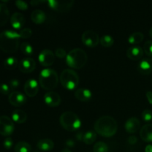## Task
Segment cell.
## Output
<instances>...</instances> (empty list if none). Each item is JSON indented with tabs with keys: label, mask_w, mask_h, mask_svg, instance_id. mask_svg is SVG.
Returning <instances> with one entry per match:
<instances>
[{
	"label": "cell",
	"mask_w": 152,
	"mask_h": 152,
	"mask_svg": "<svg viewBox=\"0 0 152 152\" xmlns=\"http://www.w3.org/2000/svg\"><path fill=\"white\" fill-rule=\"evenodd\" d=\"M137 138L135 136H131L129 137V139H128V142H129V143L131 144V145H134V144H136L137 142Z\"/></svg>",
	"instance_id": "40"
},
{
	"label": "cell",
	"mask_w": 152,
	"mask_h": 152,
	"mask_svg": "<svg viewBox=\"0 0 152 152\" xmlns=\"http://www.w3.org/2000/svg\"><path fill=\"white\" fill-rule=\"evenodd\" d=\"M66 144L68 147H73L74 145V142L72 140H68L66 141Z\"/></svg>",
	"instance_id": "43"
},
{
	"label": "cell",
	"mask_w": 152,
	"mask_h": 152,
	"mask_svg": "<svg viewBox=\"0 0 152 152\" xmlns=\"http://www.w3.org/2000/svg\"><path fill=\"white\" fill-rule=\"evenodd\" d=\"M94 127L96 134L104 137H111L117 133L118 125L114 117L105 115L96 120Z\"/></svg>",
	"instance_id": "1"
},
{
	"label": "cell",
	"mask_w": 152,
	"mask_h": 152,
	"mask_svg": "<svg viewBox=\"0 0 152 152\" xmlns=\"http://www.w3.org/2000/svg\"><path fill=\"white\" fill-rule=\"evenodd\" d=\"M20 36L13 30H6L0 33V49L4 53H13L19 48Z\"/></svg>",
	"instance_id": "2"
},
{
	"label": "cell",
	"mask_w": 152,
	"mask_h": 152,
	"mask_svg": "<svg viewBox=\"0 0 152 152\" xmlns=\"http://www.w3.org/2000/svg\"><path fill=\"white\" fill-rule=\"evenodd\" d=\"M142 120L145 122H150L152 120V111L150 109H145L141 114Z\"/></svg>",
	"instance_id": "34"
},
{
	"label": "cell",
	"mask_w": 152,
	"mask_h": 152,
	"mask_svg": "<svg viewBox=\"0 0 152 152\" xmlns=\"http://www.w3.org/2000/svg\"><path fill=\"white\" fill-rule=\"evenodd\" d=\"M144 39V35L141 32H134L132 34H131L128 39V42L130 44L136 45L139 44L141 42H142Z\"/></svg>",
	"instance_id": "28"
},
{
	"label": "cell",
	"mask_w": 152,
	"mask_h": 152,
	"mask_svg": "<svg viewBox=\"0 0 152 152\" xmlns=\"http://www.w3.org/2000/svg\"><path fill=\"white\" fill-rule=\"evenodd\" d=\"M149 35H150V37L152 38V27L150 28V30H149Z\"/></svg>",
	"instance_id": "46"
},
{
	"label": "cell",
	"mask_w": 152,
	"mask_h": 152,
	"mask_svg": "<svg viewBox=\"0 0 152 152\" xmlns=\"http://www.w3.org/2000/svg\"><path fill=\"white\" fill-rule=\"evenodd\" d=\"M19 69L22 72L28 74L31 73L34 71L36 68V62L33 58L26 57L21 59L20 62H19Z\"/></svg>",
	"instance_id": "12"
},
{
	"label": "cell",
	"mask_w": 152,
	"mask_h": 152,
	"mask_svg": "<svg viewBox=\"0 0 152 152\" xmlns=\"http://www.w3.org/2000/svg\"><path fill=\"white\" fill-rule=\"evenodd\" d=\"M55 53L49 49H44L39 53L38 59L39 63L44 67H50L54 62Z\"/></svg>",
	"instance_id": "10"
},
{
	"label": "cell",
	"mask_w": 152,
	"mask_h": 152,
	"mask_svg": "<svg viewBox=\"0 0 152 152\" xmlns=\"http://www.w3.org/2000/svg\"><path fill=\"white\" fill-rule=\"evenodd\" d=\"M59 123L63 129L68 132H75L80 129L82 126V121L80 117L72 111H65L61 114Z\"/></svg>",
	"instance_id": "5"
},
{
	"label": "cell",
	"mask_w": 152,
	"mask_h": 152,
	"mask_svg": "<svg viewBox=\"0 0 152 152\" xmlns=\"http://www.w3.org/2000/svg\"><path fill=\"white\" fill-rule=\"evenodd\" d=\"M8 101L12 105L19 107L24 105L27 101V97L25 94L19 91H13L9 94Z\"/></svg>",
	"instance_id": "13"
},
{
	"label": "cell",
	"mask_w": 152,
	"mask_h": 152,
	"mask_svg": "<svg viewBox=\"0 0 152 152\" xmlns=\"http://www.w3.org/2000/svg\"><path fill=\"white\" fill-rule=\"evenodd\" d=\"M59 82L57 73L52 68H46L42 70L39 75V84L43 89L51 91L57 86Z\"/></svg>",
	"instance_id": "4"
},
{
	"label": "cell",
	"mask_w": 152,
	"mask_h": 152,
	"mask_svg": "<svg viewBox=\"0 0 152 152\" xmlns=\"http://www.w3.org/2000/svg\"><path fill=\"white\" fill-rule=\"evenodd\" d=\"M10 18V12L7 5L3 2H0V27L5 25Z\"/></svg>",
	"instance_id": "23"
},
{
	"label": "cell",
	"mask_w": 152,
	"mask_h": 152,
	"mask_svg": "<svg viewBox=\"0 0 152 152\" xmlns=\"http://www.w3.org/2000/svg\"><path fill=\"white\" fill-rule=\"evenodd\" d=\"M143 50L147 56L152 57V40H147L144 43Z\"/></svg>",
	"instance_id": "32"
},
{
	"label": "cell",
	"mask_w": 152,
	"mask_h": 152,
	"mask_svg": "<svg viewBox=\"0 0 152 152\" xmlns=\"http://www.w3.org/2000/svg\"><path fill=\"white\" fill-rule=\"evenodd\" d=\"M25 16L22 13L16 12L13 13L10 17V24L13 29L15 30H22L24 24H25Z\"/></svg>",
	"instance_id": "16"
},
{
	"label": "cell",
	"mask_w": 152,
	"mask_h": 152,
	"mask_svg": "<svg viewBox=\"0 0 152 152\" xmlns=\"http://www.w3.org/2000/svg\"><path fill=\"white\" fill-rule=\"evenodd\" d=\"M94 152H108V146L102 141L96 142L94 145Z\"/></svg>",
	"instance_id": "31"
},
{
	"label": "cell",
	"mask_w": 152,
	"mask_h": 152,
	"mask_svg": "<svg viewBox=\"0 0 152 152\" xmlns=\"http://www.w3.org/2000/svg\"><path fill=\"white\" fill-rule=\"evenodd\" d=\"M59 80L62 86L67 90H74L78 86L80 78L76 71L73 69L66 68L61 73Z\"/></svg>",
	"instance_id": "6"
},
{
	"label": "cell",
	"mask_w": 152,
	"mask_h": 152,
	"mask_svg": "<svg viewBox=\"0 0 152 152\" xmlns=\"http://www.w3.org/2000/svg\"><path fill=\"white\" fill-rule=\"evenodd\" d=\"M140 136L141 139L146 142H152V124L144 125L140 129Z\"/></svg>",
	"instance_id": "20"
},
{
	"label": "cell",
	"mask_w": 152,
	"mask_h": 152,
	"mask_svg": "<svg viewBox=\"0 0 152 152\" xmlns=\"http://www.w3.org/2000/svg\"><path fill=\"white\" fill-rule=\"evenodd\" d=\"M137 70L143 75H148L152 72V59L144 58L140 61L137 66Z\"/></svg>",
	"instance_id": "15"
},
{
	"label": "cell",
	"mask_w": 152,
	"mask_h": 152,
	"mask_svg": "<svg viewBox=\"0 0 152 152\" xmlns=\"http://www.w3.org/2000/svg\"><path fill=\"white\" fill-rule=\"evenodd\" d=\"M13 139H12L10 137H6L5 139H4V142H3V146H4V148L7 150L10 149V148L13 147Z\"/></svg>",
	"instance_id": "37"
},
{
	"label": "cell",
	"mask_w": 152,
	"mask_h": 152,
	"mask_svg": "<svg viewBox=\"0 0 152 152\" xmlns=\"http://www.w3.org/2000/svg\"><path fill=\"white\" fill-rule=\"evenodd\" d=\"M114 38L109 34H105L102 36L99 39V42L103 47L105 48H110L114 44Z\"/></svg>",
	"instance_id": "29"
},
{
	"label": "cell",
	"mask_w": 152,
	"mask_h": 152,
	"mask_svg": "<svg viewBox=\"0 0 152 152\" xmlns=\"http://www.w3.org/2000/svg\"><path fill=\"white\" fill-rule=\"evenodd\" d=\"M62 152H72V151H71L69 148H64V149L62 151Z\"/></svg>",
	"instance_id": "45"
},
{
	"label": "cell",
	"mask_w": 152,
	"mask_h": 152,
	"mask_svg": "<svg viewBox=\"0 0 152 152\" xmlns=\"http://www.w3.org/2000/svg\"><path fill=\"white\" fill-rule=\"evenodd\" d=\"M140 122L137 117H130L125 123V129L129 134H134L139 130Z\"/></svg>",
	"instance_id": "17"
},
{
	"label": "cell",
	"mask_w": 152,
	"mask_h": 152,
	"mask_svg": "<svg viewBox=\"0 0 152 152\" xmlns=\"http://www.w3.org/2000/svg\"><path fill=\"white\" fill-rule=\"evenodd\" d=\"M48 7L52 10L59 13H66L72 7L74 1L73 0L68 1H58V0H48L46 1Z\"/></svg>",
	"instance_id": "7"
},
{
	"label": "cell",
	"mask_w": 152,
	"mask_h": 152,
	"mask_svg": "<svg viewBox=\"0 0 152 152\" xmlns=\"http://www.w3.org/2000/svg\"><path fill=\"white\" fill-rule=\"evenodd\" d=\"M31 20L37 25H40L45 22L46 20V14L43 10H39V9H37V10H34L31 13Z\"/></svg>",
	"instance_id": "21"
},
{
	"label": "cell",
	"mask_w": 152,
	"mask_h": 152,
	"mask_svg": "<svg viewBox=\"0 0 152 152\" xmlns=\"http://www.w3.org/2000/svg\"><path fill=\"white\" fill-rule=\"evenodd\" d=\"M8 85L10 88V90H15V89H16L19 86L20 82L17 79H12V80H10Z\"/></svg>",
	"instance_id": "39"
},
{
	"label": "cell",
	"mask_w": 152,
	"mask_h": 152,
	"mask_svg": "<svg viewBox=\"0 0 152 152\" xmlns=\"http://www.w3.org/2000/svg\"><path fill=\"white\" fill-rule=\"evenodd\" d=\"M44 101L45 103L49 107L55 108L61 103V97L58 93L50 91L44 95Z\"/></svg>",
	"instance_id": "14"
},
{
	"label": "cell",
	"mask_w": 152,
	"mask_h": 152,
	"mask_svg": "<svg viewBox=\"0 0 152 152\" xmlns=\"http://www.w3.org/2000/svg\"><path fill=\"white\" fill-rule=\"evenodd\" d=\"M20 38L22 39H28L32 36L33 31L31 28H22L19 32Z\"/></svg>",
	"instance_id": "33"
},
{
	"label": "cell",
	"mask_w": 152,
	"mask_h": 152,
	"mask_svg": "<svg viewBox=\"0 0 152 152\" xmlns=\"http://www.w3.org/2000/svg\"><path fill=\"white\" fill-rule=\"evenodd\" d=\"M20 49L22 53L26 56H31L34 52L33 46L30 43L26 42H24L21 44Z\"/></svg>",
	"instance_id": "30"
},
{
	"label": "cell",
	"mask_w": 152,
	"mask_h": 152,
	"mask_svg": "<svg viewBox=\"0 0 152 152\" xmlns=\"http://www.w3.org/2000/svg\"><path fill=\"white\" fill-rule=\"evenodd\" d=\"M3 65L7 70H13L19 65V62L14 56H9L4 59Z\"/></svg>",
	"instance_id": "25"
},
{
	"label": "cell",
	"mask_w": 152,
	"mask_h": 152,
	"mask_svg": "<svg viewBox=\"0 0 152 152\" xmlns=\"http://www.w3.org/2000/svg\"><path fill=\"white\" fill-rule=\"evenodd\" d=\"M96 140V133L94 131H88L83 134V141L87 145H91L94 143Z\"/></svg>",
	"instance_id": "26"
},
{
	"label": "cell",
	"mask_w": 152,
	"mask_h": 152,
	"mask_svg": "<svg viewBox=\"0 0 152 152\" xmlns=\"http://www.w3.org/2000/svg\"><path fill=\"white\" fill-rule=\"evenodd\" d=\"M15 4H16V7L21 10H26L28 8V4L26 1H22V0H16L15 1Z\"/></svg>",
	"instance_id": "36"
},
{
	"label": "cell",
	"mask_w": 152,
	"mask_h": 152,
	"mask_svg": "<svg viewBox=\"0 0 152 152\" xmlns=\"http://www.w3.org/2000/svg\"><path fill=\"white\" fill-rule=\"evenodd\" d=\"M146 98L148 99V102H149L151 105H152V91H148L146 92Z\"/></svg>",
	"instance_id": "41"
},
{
	"label": "cell",
	"mask_w": 152,
	"mask_h": 152,
	"mask_svg": "<svg viewBox=\"0 0 152 152\" xmlns=\"http://www.w3.org/2000/svg\"><path fill=\"white\" fill-rule=\"evenodd\" d=\"M75 97L81 102H88L92 98V92L89 89L83 88H78L75 91Z\"/></svg>",
	"instance_id": "19"
},
{
	"label": "cell",
	"mask_w": 152,
	"mask_h": 152,
	"mask_svg": "<svg viewBox=\"0 0 152 152\" xmlns=\"http://www.w3.org/2000/svg\"><path fill=\"white\" fill-rule=\"evenodd\" d=\"M35 152H37V151H35Z\"/></svg>",
	"instance_id": "47"
},
{
	"label": "cell",
	"mask_w": 152,
	"mask_h": 152,
	"mask_svg": "<svg viewBox=\"0 0 152 152\" xmlns=\"http://www.w3.org/2000/svg\"><path fill=\"white\" fill-rule=\"evenodd\" d=\"M53 147H54V142H53V140L48 138L40 140L37 142V148L43 151H51Z\"/></svg>",
	"instance_id": "24"
},
{
	"label": "cell",
	"mask_w": 152,
	"mask_h": 152,
	"mask_svg": "<svg viewBox=\"0 0 152 152\" xmlns=\"http://www.w3.org/2000/svg\"><path fill=\"white\" fill-rule=\"evenodd\" d=\"M31 151V145L26 141H20L14 146L15 152H30Z\"/></svg>",
	"instance_id": "27"
},
{
	"label": "cell",
	"mask_w": 152,
	"mask_h": 152,
	"mask_svg": "<svg viewBox=\"0 0 152 152\" xmlns=\"http://www.w3.org/2000/svg\"><path fill=\"white\" fill-rule=\"evenodd\" d=\"M15 130V126L12 119L7 116L0 117V134L4 137H10Z\"/></svg>",
	"instance_id": "8"
},
{
	"label": "cell",
	"mask_w": 152,
	"mask_h": 152,
	"mask_svg": "<svg viewBox=\"0 0 152 152\" xmlns=\"http://www.w3.org/2000/svg\"><path fill=\"white\" fill-rule=\"evenodd\" d=\"M28 115L26 112L21 109H16L12 112L11 119L13 122L16 123H24L27 120Z\"/></svg>",
	"instance_id": "22"
},
{
	"label": "cell",
	"mask_w": 152,
	"mask_h": 152,
	"mask_svg": "<svg viewBox=\"0 0 152 152\" xmlns=\"http://www.w3.org/2000/svg\"><path fill=\"white\" fill-rule=\"evenodd\" d=\"M88 55L82 48H74L67 53L65 62L67 65L74 69H80L86 65Z\"/></svg>",
	"instance_id": "3"
},
{
	"label": "cell",
	"mask_w": 152,
	"mask_h": 152,
	"mask_svg": "<svg viewBox=\"0 0 152 152\" xmlns=\"http://www.w3.org/2000/svg\"><path fill=\"white\" fill-rule=\"evenodd\" d=\"M82 42L89 48H94L99 44V37L96 32L92 30H87L82 34Z\"/></svg>",
	"instance_id": "9"
},
{
	"label": "cell",
	"mask_w": 152,
	"mask_h": 152,
	"mask_svg": "<svg viewBox=\"0 0 152 152\" xmlns=\"http://www.w3.org/2000/svg\"><path fill=\"white\" fill-rule=\"evenodd\" d=\"M39 88V84L35 79L28 80L25 82V86H24V91L25 92V94L29 97L35 96L38 94Z\"/></svg>",
	"instance_id": "11"
},
{
	"label": "cell",
	"mask_w": 152,
	"mask_h": 152,
	"mask_svg": "<svg viewBox=\"0 0 152 152\" xmlns=\"http://www.w3.org/2000/svg\"><path fill=\"white\" fill-rule=\"evenodd\" d=\"M44 2H46V1H44V0H33V1H31V4H32L33 6H36L41 4V3H44Z\"/></svg>",
	"instance_id": "42"
},
{
	"label": "cell",
	"mask_w": 152,
	"mask_h": 152,
	"mask_svg": "<svg viewBox=\"0 0 152 152\" xmlns=\"http://www.w3.org/2000/svg\"><path fill=\"white\" fill-rule=\"evenodd\" d=\"M10 88L9 85L6 83H1L0 84V93L3 95H9L10 94Z\"/></svg>",
	"instance_id": "35"
},
{
	"label": "cell",
	"mask_w": 152,
	"mask_h": 152,
	"mask_svg": "<svg viewBox=\"0 0 152 152\" xmlns=\"http://www.w3.org/2000/svg\"><path fill=\"white\" fill-rule=\"evenodd\" d=\"M55 55L57 56L58 58H60V59H63V58L66 57L67 53L65 51V49H63L62 48H58L55 50Z\"/></svg>",
	"instance_id": "38"
},
{
	"label": "cell",
	"mask_w": 152,
	"mask_h": 152,
	"mask_svg": "<svg viewBox=\"0 0 152 152\" xmlns=\"http://www.w3.org/2000/svg\"><path fill=\"white\" fill-rule=\"evenodd\" d=\"M145 152H152V145H151V144L147 145L145 146Z\"/></svg>",
	"instance_id": "44"
},
{
	"label": "cell",
	"mask_w": 152,
	"mask_h": 152,
	"mask_svg": "<svg viewBox=\"0 0 152 152\" xmlns=\"http://www.w3.org/2000/svg\"><path fill=\"white\" fill-rule=\"evenodd\" d=\"M144 53V50L140 46L134 45L129 48L127 50L126 54L129 59L132 60H138L142 57Z\"/></svg>",
	"instance_id": "18"
}]
</instances>
